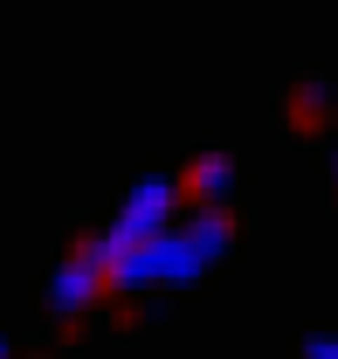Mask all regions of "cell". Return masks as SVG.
Masks as SVG:
<instances>
[{"label": "cell", "instance_id": "4", "mask_svg": "<svg viewBox=\"0 0 338 359\" xmlns=\"http://www.w3.org/2000/svg\"><path fill=\"white\" fill-rule=\"evenodd\" d=\"M180 194L194 201V208H228V194H235V159L228 152H201L187 180H180Z\"/></svg>", "mask_w": 338, "mask_h": 359}, {"label": "cell", "instance_id": "5", "mask_svg": "<svg viewBox=\"0 0 338 359\" xmlns=\"http://www.w3.org/2000/svg\"><path fill=\"white\" fill-rule=\"evenodd\" d=\"M325 111H332V83H325V76H311V83H297V90H290V118L318 125Z\"/></svg>", "mask_w": 338, "mask_h": 359}, {"label": "cell", "instance_id": "3", "mask_svg": "<svg viewBox=\"0 0 338 359\" xmlns=\"http://www.w3.org/2000/svg\"><path fill=\"white\" fill-rule=\"evenodd\" d=\"M97 297H111V283H104V263L90 249H76L69 263H55V276H48V311L55 318H83Z\"/></svg>", "mask_w": 338, "mask_h": 359}, {"label": "cell", "instance_id": "6", "mask_svg": "<svg viewBox=\"0 0 338 359\" xmlns=\"http://www.w3.org/2000/svg\"><path fill=\"white\" fill-rule=\"evenodd\" d=\"M304 359H338V339H332V332H325V339H311V346H304Z\"/></svg>", "mask_w": 338, "mask_h": 359}, {"label": "cell", "instance_id": "2", "mask_svg": "<svg viewBox=\"0 0 338 359\" xmlns=\"http://www.w3.org/2000/svg\"><path fill=\"white\" fill-rule=\"evenodd\" d=\"M180 215V180L166 173H152V180H138L125 201H118V215H111V228L97 235V242H83L97 263H111V256H125L131 242H145V235H159V228Z\"/></svg>", "mask_w": 338, "mask_h": 359}, {"label": "cell", "instance_id": "8", "mask_svg": "<svg viewBox=\"0 0 338 359\" xmlns=\"http://www.w3.org/2000/svg\"><path fill=\"white\" fill-rule=\"evenodd\" d=\"M0 359H7V339H0Z\"/></svg>", "mask_w": 338, "mask_h": 359}, {"label": "cell", "instance_id": "1", "mask_svg": "<svg viewBox=\"0 0 338 359\" xmlns=\"http://www.w3.org/2000/svg\"><path fill=\"white\" fill-rule=\"evenodd\" d=\"M228 242H235V228L221 208H201V215H173L159 235H145V242H131L125 256H111L104 263V283L111 290H166V283H194V276H208L221 256H228Z\"/></svg>", "mask_w": 338, "mask_h": 359}, {"label": "cell", "instance_id": "7", "mask_svg": "<svg viewBox=\"0 0 338 359\" xmlns=\"http://www.w3.org/2000/svg\"><path fill=\"white\" fill-rule=\"evenodd\" d=\"M332 180H338V152H332Z\"/></svg>", "mask_w": 338, "mask_h": 359}]
</instances>
